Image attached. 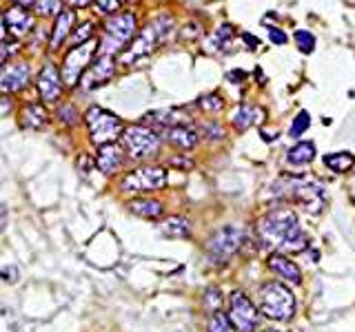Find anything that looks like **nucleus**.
Segmentation results:
<instances>
[{"label":"nucleus","instance_id":"nucleus-1","mask_svg":"<svg viewBox=\"0 0 355 332\" xmlns=\"http://www.w3.org/2000/svg\"><path fill=\"white\" fill-rule=\"evenodd\" d=\"M258 239L264 248L277 252H302L309 248V235L291 208H273L266 213L258 221Z\"/></svg>","mask_w":355,"mask_h":332},{"label":"nucleus","instance_id":"nucleus-2","mask_svg":"<svg viewBox=\"0 0 355 332\" xmlns=\"http://www.w3.org/2000/svg\"><path fill=\"white\" fill-rule=\"evenodd\" d=\"M273 195L304 204L309 213H320L324 206V188L309 175H284L273 184Z\"/></svg>","mask_w":355,"mask_h":332},{"label":"nucleus","instance_id":"nucleus-3","mask_svg":"<svg viewBox=\"0 0 355 332\" xmlns=\"http://www.w3.org/2000/svg\"><path fill=\"white\" fill-rule=\"evenodd\" d=\"M173 31V18L169 14H158L153 20L147 22V27H144L133 42L129 44V49L122 53V64H133L136 60L144 58V55H149L153 49H158L162 42H166V38L171 36Z\"/></svg>","mask_w":355,"mask_h":332},{"label":"nucleus","instance_id":"nucleus-4","mask_svg":"<svg viewBox=\"0 0 355 332\" xmlns=\"http://www.w3.org/2000/svg\"><path fill=\"white\" fill-rule=\"evenodd\" d=\"M258 310L273 321H288L295 315V297L280 282H266L258 288Z\"/></svg>","mask_w":355,"mask_h":332},{"label":"nucleus","instance_id":"nucleus-5","mask_svg":"<svg viewBox=\"0 0 355 332\" xmlns=\"http://www.w3.org/2000/svg\"><path fill=\"white\" fill-rule=\"evenodd\" d=\"M138 20L136 14L125 11V14H111L105 22V38L98 42V55H116L125 49L129 40L136 38Z\"/></svg>","mask_w":355,"mask_h":332},{"label":"nucleus","instance_id":"nucleus-6","mask_svg":"<svg viewBox=\"0 0 355 332\" xmlns=\"http://www.w3.org/2000/svg\"><path fill=\"white\" fill-rule=\"evenodd\" d=\"M83 120L89 129V140H92L96 147H105V144L118 142L122 138V131H125L122 120L103 107H89Z\"/></svg>","mask_w":355,"mask_h":332},{"label":"nucleus","instance_id":"nucleus-7","mask_svg":"<svg viewBox=\"0 0 355 332\" xmlns=\"http://www.w3.org/2000/svg\"><path fill=\"white\" fill-rule=\"evenodd\" d=\"M122 149L131 160H147L160 151V133L147 124H131L122 131Z\"/></svg>","mask_w":355,"mask_h":332},{"label":"nucleus","instance_id":"nucleus-8","mask_svg":"<svg viewBox=\"0 0 355 332\" xmlns=\"http://www.w3.org/2000/svg\"><path fill=\"white\" fill-rule=\"evenodd\" d=\"M98 53V40H89L80 47H71L67 51L64 60H62V66H60V77H62V84L67 89H76L80 84L85 71L89 69V64L96 58Z\"/></svg>","mask_w":355,"mask_h":332},{"label":"nucleus","instance_id":"nucleus-9","mask_svg":"<svg viewBox=\"0 0 355 332\" xmlns=\"http://www.w3.org/2000/svg\"><path fill=\"white\" fill-rule=\"evenodd\" d=\"M244 228L240 226H222L205 243V250L214 264H227L233 255L244 246Z\"/></svg>","mask_w":355,"mask_h":332},{"label":"nucleus","instance_id":"nucleus-10","mask_svg":"<svg viewBox=\"0 0 355 332\" xmlns=\"http://www.w3.org/2000/svg\"><path fill=\"white\" fill-rule=\"evenodd\" d=\"M166 186V171L162 166H140V169L129 171L120 180V191L140 195V193H153Z\"/></svg>","mask_w":355,"mask_h":332},{"label":"nucleus","instance_id":"nucleus-11","mask_svg":"<svg viewBox=\"0 0 355 332\" xmlns=\"http://www.w3.org/2000/svg\"><path fill=\"white\" fill-rule=\"evenodd\" d=\"M229 319L238 332H255L260 324V310L247 295L236 290L229 297Z\"/></svg>","mask_w":355,"mask_h":332},{"label":"nucleus","instance_id":"nucleus-12","mask_svg":"<svg viewBox=\"0 0 355 332\" xmlns=\"http://www.w3.org/2000/svg\"><path fill=\"white\" fill-rule=\"evenodd\" d=\"M29 64L22 62H7L5 66H0V93H16L22 91L29 84Z\"/></svg>","mask_w":355,"mask_h":332},{"label":"nucleus","instance_id":"nucleus-13","mask_svg":"<svg viewBox=\"0 0 355 332\" xmlns=\"http://www.w3.org/2000/svg\"><path fill=\"white\" fill-rule=\"evenodd\" d=\"M116 73V60L114 55H98L94 60V64H89V69L83 75V82L87 91H92L96 86L107 84Z\"/></svg>","mask_w":355,"mask_h":332},{"label":"nucleus","instance_id":"nucleus-14","mask_svg":"<svg viewBox=\"0 0 355 332\" xmlns=\"http://www.w3.org/2000/svg\"><path fill=\"white\" fill-rule=\"evenodd\" d=\"M36 89H38L42 102H55V100L60 98L64 84H62L60 71L55 69V64H44L42 66L38 77H36Z\"/></svg>","mask_w":355,"mask_h":332},{"label":"nucleus","instance_id":"nucleus-15","mask_svg":"<svg viewBox=\"0 0 355 332\" xmlns=\"http://www.w3.org/2000/svg\"><path fill=\"white\" fill-rule=\"evenodd\" d=\"M127 160V151L120 147L118 142L105 144V147H98V155H96V166L100 169L103 175H116L122 171Z\"/></svg>","mask_w":355,"mask_h":332},{"label":"nucleus","instance_id":"nucleus-16","mask_svg":"<svg viewBox=\"0 0 355 332\" xmlns=\"http://www.w3.org/2000/svg\"><path fill=\"white\" fill-rule=\"evenodd\" d=\"M189 122H191V118L182 109H158L144 116V124L151 127L153 131H169L173 127L189 124Z\"/></svg>","mask_w":355,"mask_h":332},{"label":"nucleus","instance_id":"nucleus-17","mask_svg":"<svg viewBox=\"0 0 355 332\" xmlns=\"http://www.w3.org/2000/svg\"><path fill=\"white\" fill-rule=\"evenodd\" d=\"M3 20H5L7 33H11L14 38L27 36V33L33 29V16L29 14V9H22V7H16V5L5 9Z\"/></svg>","mask_w":355,"mask_h":332},{"label":"nucleus","instance_id":"nucleus-18","mask_svg":"<svg viewBox=\"0 0 355 332\" xmlns=\"http://www.w3.org/2000/svg\"><path fill=\"white\" fill-rule=\"evenodd\" d=\"M73 25H76V14L71 9H62L58 18L53 22V29H51V38H49V49L51 51H58L64 40L71 36L73 31Z\"/></svg>","mask_w":355,"mask_h":332},{"label":"nucleus","instance_id":"nucleus-19","mask_svg":"<svg viewBox=\"0 0 355 332\" xmlns=\"http://www.w3.org/2000/svg\"><path fill=\"white\" fill-rule=\"evenodd\" d=\"M269 268L280 277V279L284 282H291V284H300L302 282V273H300L297 268V264L291 259V257H286L284 252H271L269 255Z\"/></svg>","mask_w":355,"mask_h":332},{"label":"nucleus","instance_id":"nucleus-20","mask_svg":"<svg viewBox=\"0 0 355 332\" xmlns=\"http://www.w3.org/2000/svg\"><path fill=\"white\" fill-rule=\"evenodd\" d=\"M47 122H49L47 109L38 102H29L20 109V127H25L29 131H38L47 127Z\"/></svg>","mask_w":355,"mask_h":332},{"label":"nucleus","instance_id":"nucleus-21","mask_svg":"<svg viewBox=\"0 0 355 332\" xmlns=\"http://www.w3.org/2000/svg\"><path fill=\"white\" fill-rule=\"evenodd\" d=\"M164 138L169 144H173L175 149H182V151L193 149L200 142L198 131L191 124H182V127H173L169 131H164Z\"/></svg>","mask_w":355,"mask_h":332},{"label":"nucleus","instance_id":"nucleus-22","mask_svg":"<svg viewBox=\"0 0 355 332\" xmlns=\"http://www.w3.org/2000/svg\"><path fill=\"white\" fill-rule=\"evenodd\" d=\"M127 208L131 210L133 215H138L142 219H158L164 213V206L162 202L153 197H138V199H131L127 204Z\"/></svg>","mask_w":355,"mask_h":332},{"label":"nucleus","instance_id":"nucleus-23","mask_svg":"<svg viewBox=\"0 0 355 332\" xmlns=\"http://www.w3.org/2000/svg\"><path fill=\"white\" fill-rule=\"evenodd\" d=\"M264 118V111L258 109V107H251V104H242L236 109V113H233V127H236L238 131H247L249 127L258 124V122H262Z\"/></svg>","mask_w":355,"mask_h":332},{"label":"nucleus","instance_id":"nucleus-24","mask_svg":"<svg viewBox=\"0 0 355 332\" xmlns=\"http://www.w3.org/2000/svg\"><path fill=\"white\" fill-rule=\"evenodd\" d=\"M160 232L169 239H184V237L191 235V224H189L187 217L171 215L160 224Z\"/></svg>","mask_w":355,"mask_h":332},{"label":"nucleus","instance_id":"nucleus-25","mask_svg":"<svg viewBox=\"0 0 355 332\" xmlns=\"http://www.w3.org/2000/svg\"><path fill=\"white\" fill-rule=\"evenodd\" d=\"M315 158V144L313 142H297L295 147L288 149L286 162L293 166H304L309 162H313Z\"/></svg>","mask_w":355,"mask_h":332},{"label":"nucleus","instance_id":"nucleus-26","mask_svg":"<svg viewBox=\"0 0 355 332\" xmlns=\"http://www.w3.org/2000/svg\"><path fill=\"white\" fill-rule=\"evenodd\" d=\"M324 164L333 173H347L355 164V155L353 153H331L324 158Z\"/></svg>","mask_w":355,"mask_h":332},{"label":"nucleus","instance_id":"nucleus-27","mask_svg":"<svg viewBox=\"0 0 355 332\" xmlns=\"http://www.w3.org/2000/svg\"><path fill=\"white\" fill-rule=\"evenodd\" d=\"M94 31H96L94 22H83V25H78L76 31H71V47H80V44L94 40Z\"/></svg>","mask_w":355,"mask_h":332},{"label":"nucleus","instance_id":"nucleus-28","mask_svg":"<svg viewBox=\"0 0 355 332\" xmlns=\"http://www.w3.org/2000/svg\"><path fill=\"white\" fill-rule=\"evenodd\" d=\"M209 332H236V328H233L229 315L218 310V313H211L209 317Z\"/></svg>","mask_w":355,"mask_h":332},{"label":"nucleus","instance_id":"nucleus-29","mask_svg":"<svg viewBox=\"0 0 355 332\" xmlns=\"http://www.w3.org/2000/svg\"><path fill=\"white\" fill-rule=\"evenodd\" d=\"M31 9L40 16H58L62 11V0H33Z\"/></svg>","mask_w":355,"mask_h":332},{"label":"nucleus","instance_id":"nucleus-30","mask_svg":"<svg viewBox=\"0 0 355 332\" xmlns=\"http://www.w3.org/2000/svg\"><path fill=\"white\" fill-rule=\"evenodd\" d=\"M198 136L200 138H207V140H222L225 138V129L218 122L209 120V122H202V124L198 127Z\"/></svg>","mask_w":355,"mask_h":332},{"label":"nucleus","instance_id":"nucleus-31","mask_svg":"<svg viewBox=\"0 0 355 332\" xmlns=\"http://www.w3.org/2000/svg\"><path fill=\"white\" fill-rule=\"evenodd\" d=\"M198 107L207 111V113H218V111L225 109V100H222L218 93H207L198 100Z\"/></svg>","mask_w":355,"mask_h":332},{"label":"nucleus","instance_id":"nucleus-32","mask_svg":"<svg viewBox=\"0 0 355 332\" xmlns=\"http://www.w3.org/2000/svg\"><path fill=\"white\" fill-rule=\"evenodd\" d=\"M295 42H297V47L302 53H311L315 49V36L311 31H306V29L295 31Z\"/></svg>","mask_w":355,"mask_h":332},{"label":"nucleus","instance_id":"nucleus-33","mask_svg":"<svg viewBox=\"0 0 355 332\" xmlns=\"http://www.w3.org/2000/svg\"><path fill=\"white\" fill-rule=\"evenodd\" d=\"M309 127H311V118H309V113H306V111H300V113L295 116V120H293L291 129H288V136H291V138H300Z\"/></svg>","mask_w":355,"mask_h":332},{"label":"nucleus","instance_id":"nucleus-34","mask_svg":"<svg viewBox=\"0 0 355 332\" xmlns=\"http://www.w3.org/2000/svg\"><path fill=\"white\" fill-rule=\"evenodd\" d=\"M20 44L16 40H3L0 42V66H5L14 55L18 53Z\"/></svg>","mask_w":355,"mask_h":332},{"label":"nucleus","instance_id":"nucleus-35","mask_svg":"<svg viewBox=\"0 0 355 332\" xmlns=\"http://www.w3.org/2000/svg\"><path fill=\"white\" fill-rule=\"evenodd\" d=\"M205 304H207V308L211 310V313H218L220 306H222V297H220V290H218V288H207V293H205Z\"/></svg>","mask_w":355,"mask_h":332},{"label":"nucleus","instance_id":"nucleus-36","mask_svg":"<svg viewBox=\"0 0 355 332\" xmlns=\"http://www.w3.org/2000/svg\"><path fill=\"white\" fill-rule=\"evenodd\" d=\"M233 38V29L231 25H222L216 33H214V42L218 44V47H227V44L231 42Z\"/></svg>","mask_w":355,"mask_h":332},{"label":"nucleus","instance_id":"nucleus-37","mask_svg":"<svg viewBox=\"0 0 355 332\" xmlns=\"http://www.w3.org/2000/svg\"><path fill=\"white\" fill-rule=\"evenodd\" d=\"M58 118L64 122V124H69V127L78 124V111H76V107H71V104H64V107H60V111H58Z\"/></svg>","mask_w":355,"mask_h":332},{"label":"nucleus","instance_id":"nucleus-38","mask_svg":"<svg viewBox=\"0 0 355 332\" xmlns=\"http://www.w3.org/2000/svg\"><path fill=\"white\" fill-rule=\"evenodd\" d=\"M200 33H202V27H200L198 22H187L180 29V40H196L200 38Z\"/></svg>","mask_w":355,"mask_h":332},{"label":"nucleus","instance_id":"nucleus-39","mask_svg":"<svg viewBox=\"0 0 355 332\" xmlns=\"http://www.w3.org/2000/svg\"><path fill=\"white\" fill-rule=\"evenodd\" d=\"M0 332H16L14 317L5 308H0Z\"/></svg>","mask_w":355,"mask_h":332},{"label":"nucleus","instance_id":"nucleus-40","mask_svg":"<svg viewBox=\"0 0 355 332\" xmlns=\"http://www.w3.org/2000/svg\"><path fill=\"white\" fill-rule=\"evenodd\" d=\"M127 0H96V5L105 11V14H116V11L125 5Z\"/></svg>","mask_w":355,"mask_h":332},{"label":"nucleus","instance_id":"nucleus-41","mask_svg":"<svg viewBox=\"0 0 355 332\" xmlns=\"http://www.w3.org/2000/svg\"><path fill=\"white\" fill-rule=\"evenodd\" d=\"M169 164L171 166H175V169H184V171H189L193 166V162L189 160V158H171L169 160Z\"/></svg>","mask_w":355,"mask_h":332},{"label":"nucleus","instance_id":"nucleus-42","mask_svg":"<svg viewBox=\"0 0 355 332\" xmlns=\"http://www.w3.org/2000/svg\"><path fill=\"white\" fill-rule=\"evenodd\" d=\"M269 38H271V42H275V44H284L286 42V36L280 31V29H271L269 31Z\"/></svg>","mask_w":355,"mask_h":332},{"label":"nucleus","instance_id":"nucleus-43","mask_svg":"<svg viewBox=\"0 0 355 332\" xmlns=\"http://www.w3.org/2000/svg\"><path fill=\"white\" fill-rule=\"evenodd\" d=\"M62 3H67L71 9H85L92 5V0H62Z\"/></svg>","mask_w":355,"mask_h":332},{"label":"nucleus","instance_id":"nucleus-44","mask_svg":"<svg viewBox=\"0 0 355 332\" xmlns=\"http://www.w3.org/2000/svg\"><path fill=\"white\" fill-rule=\"evenodd\" d=\"M16 7H22V9H31L33 7V0H11Z\"/></svg>","mask_w":355,"mask_h":332},{"label":"nucleus","instance_id":"nucleus-45","mask_svg":"<svg viewBox=\"0 0 355 332\" xmlns=\"http://www.w3.org/2000/svg\"><path fill=\"white\" fill-rule=\"evenodd\" d=\"M7 38V27H5V20H3V14H0V42Z\"/></svg>","mask_w":355,"mask_h":332},{"label":"nucleus","instance_id":"nucleus-46","mask_svg":"<svg viewBox=\"0 0 355 332\" xmlns=\"http://www.w3.org/2000/svg\"><path fill=\"white\" fill-rule=\"evenodd\" d=\"M229 80H244V71H236V73H229Z\"/></svg>","mask_w":355,"mask_h":332},{"label":"nucleus","instance_id":"nucleus-47","mask_svg":"<svg viewBox=\"0 0 355 332\" xmlns=\"http://www.w3.org/2000/svg\"><path fill=\"white\" fill-rule=\"evenodd\" d=\"M264 332H282V330H264Z\"/></svg>","mask_w":355,"mask_h":332}]
</instances>
